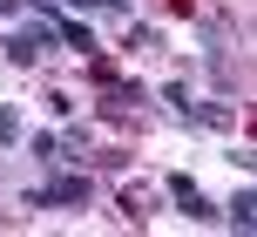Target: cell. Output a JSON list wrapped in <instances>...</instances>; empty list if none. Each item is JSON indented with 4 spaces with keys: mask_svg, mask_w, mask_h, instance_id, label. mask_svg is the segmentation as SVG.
<instances>
[{
    "mask_svg": "<svg viewBox=\"0 0 257 237\" xmlns=\"http://www.w3.org/2000/svg\"><path fill=\"white\" fill-rule=\"evenodd\" d=\"M27 210H81V203H88V176H54V183H41V190H27Z\"/></svg>",
    "mask_w": 257,
    "mask_h": 237,
    "instance_id": "1",
    "label": "cell"
},
{
    "mask_svg": "<svg viewBox=\"0 0 257 237\" xmlns=\"http://www.w3.org/2000/svg\"><path fill=\"white\" fill-rule=\"evenodd\" d=\"M48 48H54V27H48V14H41V21H27V27H14V34L0 41V54H7L14 68H34Z\"/></svg>",
    "mask_w": 257,
    "mask_h": 237,
    "instance_id": "2",
    "label": "cell"
},
{
    "mask_svg": "<svg viewBox=\"0 0 257 237\" xmlns=\"http://www.w3.org/2000/svg\"><path fill=\"white\" fill-rule=\"evenodd\" d=\"M48 27H54V48L81 54V61H95V54H102V41H95L88 27H81V21H54V14H48Z\"/></svg>",
    "mask_w": 257,
    "mask_h": 237,
    "instance_id": "3",
    "label": "cell"
},
{
    "mask_svg": "<svg viewBox=\"0 0 257 237\" xmlns=\"http://www.w3.org/2000/svg\"><path fill=\"white\" fill-rule=\"evenodd\" d=\"M169 197H176V210L183 217H196V224H203V217H217V210H210V197H203V190H196V176H169Z\"/></svg>",
    "mask_w": 257,
    "mask_h": 237,
    "instance_id": "4",
    "label": "cell"
},
{
    "mask_svg": "<svg viewBox=\"0 0 257 237\" xmlns=\"http://www.w3.org/2000/svg\"><path fill=\"white\" fill-rule=\"evenodd\" d=\"M223 217H230L237 230H250V224H257V190H250V183H237V197L223 203Z\"/></svg>",
    "mask_w": 257,
    "mask_h": 237,
    "instance_id": "5",
    "label": "cell"
},
{
    "mask_svg": "<svg viewBox=\"0 0 257 237\" xmlns=\"http://www.w3.org/2000/svg\"><path fill=\"white\" fill-rule=\"evenodd\" d=\"M136 102H142V88H136V81H108V95H102V115H128Z\"/></svg>",
    "mask_w": 257,
    "mask_h": 237,
    "instance_id": "6",
    "label": "cell"
},
{
    "mask_svg": "<svg viewBox=\"0 0 257 237\" xmlns=\"http://www.w3.org/2000/svg\"><path fill=\"white\" fill-rule=\"evenodd\" d=\"M81 149H88V129H81V122H68V129L54 136V163H75Z\"/></svg>",
    "mask_w": 257,
    "mask_h": 237,
    "instance_id": "7",
    "label": "cell"
},
{
    "mask_svg": "<svg viewBox=\"0 0 257 237\" xmlns=\"http://www.w3.org/2000/svg\"><path fill=\"white\" fill-rule=\"evenodd\" d=\"M0 143H21V115H14L7 102H0Z\"/></svg>",
    "mask_w": 257,
    "mask_h": 237,
    "instance_id": "8",
    "label": "cell"
},
{
    "mask_svg": "<svg viewBox=\"0 0 257 237\" xmlns=\"http://www.w3.org/2000/svg\"><path fill=\"white\" fill-rule=\"evenodd\" d=\"M27 7H34V0H0V21H21Z\"/></svg>",
    "mask_w": 257,
    "mask_h": 237,
    "instance_id": "9",
    "label": "cell"
}]
</instances>
